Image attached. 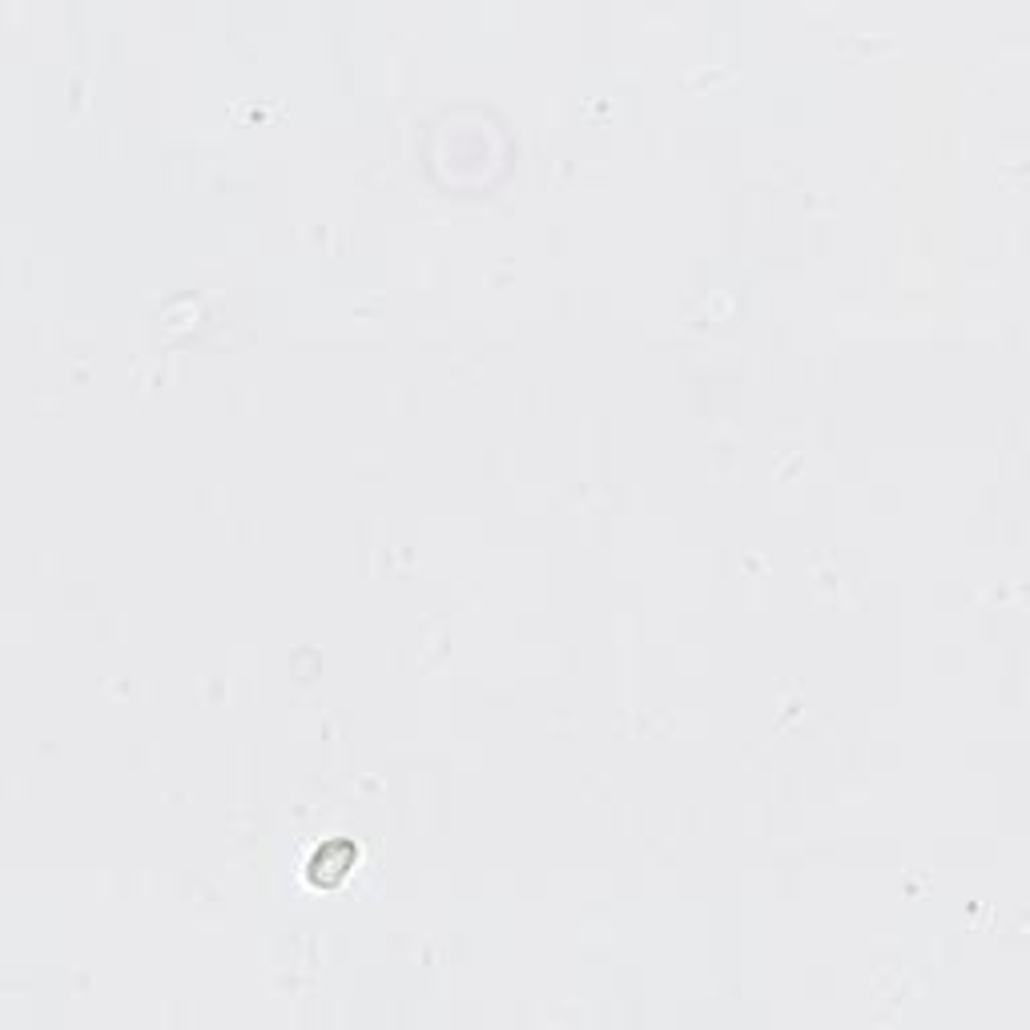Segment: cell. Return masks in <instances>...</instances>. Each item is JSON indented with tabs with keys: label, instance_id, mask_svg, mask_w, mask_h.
Listing matches in <instances>:
<instances>
[{
	"label": "cell",
	"instance_id": "1",
	"mask_svg": "<svg viewBox=\"0 0 1030 1030\" xmlns=\"http://www.w3.org/2000/svg\"><path fill=\"white\" fill-rule=\"evenodd\" d=\"M355 858H358V850L350 841H326L323 850L315 853V862H310V878H315L318 885H338L347 878L350 865H355Z\"/></svg>",
	"mask_w": 1030,
	"mask_h": 1030
}]
</instances>
